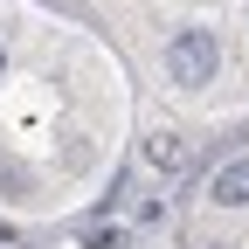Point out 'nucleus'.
Wrapping results in <instances>:
<instances>
[{"mask_svg":"<svg viewBox=\"0 0 249 249\" xmlns=\"http://www.w3.org/2000/svg\"><path fill=\"white\" fill-rule=\"evenodd\" d=\"M214 70H222V42H214L208 28H180V35L166 42V76L173 83L201 90V83H214Z\"/></svg>","mask_w":249,"mask_h":249,"instance_id":"1","label":"nucleus"},{"mask_svg":"<svg viewBox=\"0 0 249 249\" xmlns=\"http://www.w3.org/2000/svg\"><path fill=\"white\" fill-rule=\"evenodd\" d=\"M208 201H222V208H249V160H229L222 173L208 180Z\"/></svg>","mask_w":249,"mask_h":249,"instance_id":"2","label":"nucleus"},{"mask_svg":"<svg viewBox=\"0 0 249 249\" xmlns=\"http://www.w3.org/2000/svg\"><path fill=\"white\" fill-rule=\"evenodd\" d=\"M145 160L160 166V173H187V160H194V152H187V139H173V132H160L145 145Z\"/></svg>","mask_w":249,"mask_h":249,"instance_id":"3","label":"nucleus"},{"mask_svg":"<svg viewBox=\"0 0 249 249\" xmlns=\"http://www.w3.org/2000/svg\"><path fill=\"white\" fill-rule=\"evenodd\" d=\"M83 242H90V249H124V229H111V222H90V229H83Z\"/></svg>","mask_w":249,"mask_h":249,"instance_id":"4","label":"nucleus"},{"mask_svg":"<svg viewBox=\"0 0 249 249\" xmlns=\"http://www.w3.org/2000/svg\"><path fill=\"white\" fill-rule=\"evenodd\" d=\"M7 242H14V235H7V229H0V249H7Z\"/></svg>","mask_w":249,"mask_h":249,"instance_id":"5","label":"nucleus"},{"mask_svg":"<svg viewBox=\"0 0 249 249\" xmlns=\"http://www.w3.org/2000/svg\"><path fill=\"white\" fill-rule=\"evenodd\" d=\"M214 249H229V242H214Z\"/></svg>","mask_w":249,"mask_h":249,"instance_id":"6","label":"nucleus"}]
</instances>
